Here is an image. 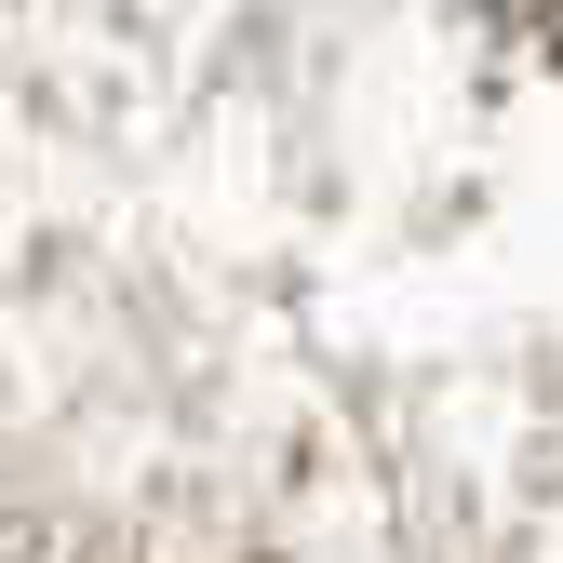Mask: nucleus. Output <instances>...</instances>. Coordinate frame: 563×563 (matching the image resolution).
<instances>
[{
    "label": "nucleus",
    "instance_id": "obj_1",
    "mask_svg": "<svg viewBox=\"0 0 563 563\" xmlns=\"http://www.w3.org/2000/svg\"><path fill=\"white\" fill-rule=\"evenodd\" d=\"M470 14H497V27H537V14H563V0H470Z\"/></svg>",
    "mask_w": 563,
    "mask_h": 563
}]
</instances>
